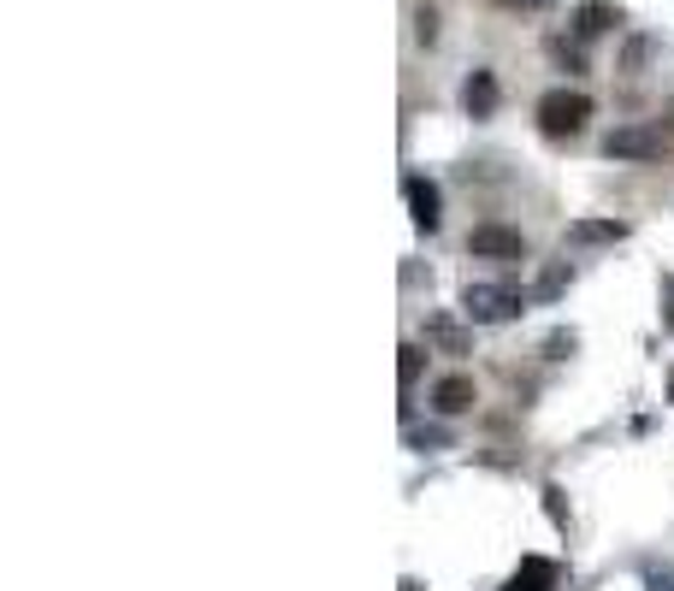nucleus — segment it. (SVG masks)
I'll use <instances>...</instances> for the list:
<instances>
[{"instance_id": "nucleus-1", "label": "nucleus", "mask_w": 674, "mask_h": 591, "mask_svg": "<svg viewBox=\"0 0 674 591\" xmlns=\"http://www.w3.org/2000/svg\"><path fill=\"white\" fill-rule=\"evenodd\" d=\"M462 314H468L474 325H504L521 314V296H515L509 284H468L462 290Z\"/></svg>"}, {"instance_id": "nucleus-2", "label": "nucleus", "mask_w": 674, "mask_h": 591, "mask_svg": "<svg viewBox=\"0 0 674 591\" xmlns=\"http://www.w3.org/2000/svg\"><path fill=\"white\" fill-rule=\"evenodd\" d=\"M585 118H592V101H585L580 90H550L539 101V125L545 136H580L585 131Z\"/></svg>"}, {"instance_id": "nucleus-3", "label": "nucleus", "mask_w": 674, "mask_h": 591, "mask_svg": "<svg viewBox=\"0 0 674 591\" xmlns=\"http://www.w3.org/2000/svg\"><path fill=\"white\" fill-rule=\"evenodd\" d=\"M668 136L656 125H615L610 136H603V154L610 160H663Z\"/></svg>"}, {"instance_id": "nucleus-4", "label": "nucleus", "mask_w": 674, "mask_h": 591, "mask_svg": "<svg viewBox=\"0 0 674 591\" xmlns=\"http://www.w3.org/2000/svg\"><path fill=\"white\" fill-rule=\"evenodd\" d=\"M468 249L486 255V260H521L527 242H521V231H509V225H474Z\"/></svg>"}, {"instance_id": "nucleus-5", "label": "nucleus", "mask_w": 674, "mask_h": 591, "mask_svg": "<svg viewBox=\"0 0 674 591\" xmlns=\"http://www.w3.org/2000/svg\"><path fill=\"white\" fill-rule=\"evenodd\" d=\"M403 201H408V219L421 225V231H438V219H444L438 184H426V178H408V184H403Z\"/></svg>"}, {"instance_id": "nucleus-6", "label": "nucleus", "mask_w": 674, "mask_h": 591, "mask_svg": "<svg viewBox=\"0 0 674 591\" xmlns=\"http://www.w3.org/2000/svg\"><path fill=\"white\" fill-rule=\"evenodd\" d=\"M432 408H438V414H468L474 408V379L468 373L438 379V385H432Z\"/></svg>"}, {"instance_id": "nucleus-7", "label": "nucleus", "mask_w": 674, "mask_h": 591, "mask_svg": "<svg viewBox=\"0 0 674 591\" xmlns=\"http://www.w3.org/2000/svg\"><path fill=\"white\" fill-rule=\"evenodd\" d=\"M426 343H432V350H444V355H468V350H474V338L462 332L456 320H444V314L426 320Z\"/></svg>"}, {"instance_id": "nucleus-8", "label": "nucleus", "mask_w": 674, "mask_h": 591, "mask_svg": "<svg viewBox=\"0 0 674 591\" xmlns=\"http://www.w3.org/2000/svg\"><path fill=\"white\" fill-rule=\"evenodd\" d=\"M462 107H468L474 118H491L497 113V77L491 72H474L468 90H462Z\"/></svg>"}, {"instance_id": "nucleus-9", "label": "nucleus", "mask_w": 674, "mask_h": 591, "mask_svg": "<svg viewBox=\"0 0 674 591\" xmlns=\"http://www.w3.org/2000/svg\"><path fill=\"white\" fill-rule=\"evenodd\" d=\"M615 24V7H603V0H585V7L574 12V37L580 42H592V37H603V30Z\"/></svg>"}, {"instance_id": "nucleus-10", "label": "nucleus", "mask_w": 674, "mask_h": 591, "mask_svg": "<svg viewBox=\"0 0 674 591\" xmlns=\"http://www.w3.org/2000/svg\"><path fill=\"white\" fill-rule=\"evenodd\" d=\"M568 237H574V242H621V237H628V225H621V219H574V225H568Z\"/></svg>"}, {"instance_id": "nucleus-11", "label": "nucleus", "mask_w": 674, "mask_h": 591, "mask_svg": "<svg viewBox=\"0 0 674 591\" xmlns=\"http://www.w3.org/2000/svg\"><path fill=\"white\" fill-rule=\"evenodd\" d=\"M550 580H557V573H550V562H539V556H532V562H521V573H515L504 591H550Z\"/></svg>"}, {"instance_id": "nucleus-12", "label": "nucleus", "mask_w": 674, "mask_h": 591, "mask_svg": "<svg viewBox=\"0 0 674 591\" xmlns=\"http://www.w3.org/2000/svg\"><path fill=\"white\" fill-rule=\"evenodd\" d=\"M396 379H403V391L421 379V343H403V350H396Z\"/></svg>"}, {"instance_id": "nucleus-13", "label": "nucleus", "mask_w": 674, "mask_h": 591, "mask_svg": "<svg viewBox=\"0 0 674 591\" xmlns=\"http://www.w3.org/2000/svg\"><path fill=\"white\" fill-rule=\"evenodd\" d=\"M414 37H421V42H438V12H414Z\"/></svg>"}, {"instance_id": "nucleus-14", "label": "nucleus", "mask_w": 674, "mask_h": 591, "mask_svg": "<svg viewBox=\"0 0 674 591\" xmlns=\"http://www.w3.org/2000/svg\"><path fill=\"white\" fill-rule=\"evenodd\" d=\"M562 284H568V267H550V272L539 278V296H557Z\"/></svg>"}, {"instance_id": "nucleus-15", "label": "nucleus", "mask_w": 674, "mask_h": 591, "mask_svg": "<svg viewBox=\"0 0 674 591\" xmlns=\"http://www.w3.org/2000/svg\"><path fill=\"white\" fill-rule=\"evenodd\" d=\"M663 325L674 332V272H663Z\"/></svg>"}, {"instance_id": "nucleus-16", "label": "nucleus", "mask_w": 674, "mask_h": 591, "mask_svg": "<svg viewBox=\"0 0 674 591\" xmlns=\"http://www.w3.org/2000/svg\"><path fill=\"white\" fill-rule=\"evenodd\" d=\"M651 591H674V573H651Z\"/></svg>"}, {"instance_id": "nucleus-17", "label": "nucleus", "mask_w": 674, "mask_h": 591, "mask_svg": "<svg viewBox=\"0 0 674 591\" xmlns=\"http://www.w3.org/2000/svg\"><path fill=\"white\" fill-rule=\"evenodd\" d=\"M396 591H421V585H414V580H403V585H396Z\"/></svg>"}]
</instances>
